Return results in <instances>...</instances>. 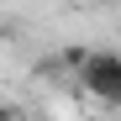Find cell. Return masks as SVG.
I'll list each match as a JSON object with an SVG mask.
<instances>
[{
	"label": "cell",
	"instance_id": "cell-1",
	"mask_svg": "<svg viewBox=\"0 0 121 121\" xmlns=\"http://www.w3.org/2000/svg\"><path fill=\"white\" fill-rule=\"evenodd\" d=\"M84 95H95L100 105H121V53H90V63L79 69Z\"/></svg>",
	"mask_w": 121,
	"mask_h": 121
},
{
	"label": "cell",
	"instance_id": "cell-2",
	"mask_svg": "<svg viewBox=\"0 0 121 121\" xmlns=\"http://www.w3.org/2000/svg\"><path fill=\"white\" fill-rule=\"evenodd\" d=\"M0 121H21V116H16V105H5V100H0Z\"/></svg>",
	"mask_w": 121,
	"mask_h": 121
}]
</instances>
